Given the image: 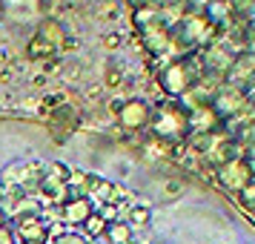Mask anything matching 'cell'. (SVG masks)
Masks as SVG:
<instances>
[{
	"label": "cell",
	"instance_id": "obj_13",
	"mask_svg": "<svg viewBox=\"0 0 255 244\" xmlns=\"http://www.w3.org/2000/svg\"><path fill=\"white\" fill-rule=\"evenodd\" d=\"M218 129H224V118H221L212 106H204V109H192V112H189V135L218 132Z\"/></svg>",
	"mask_w": 255,
	"mask_h": 244
},
{
	"label": "cell",
	"instance_id": "obj_21",
	"mask_svg": "<svg viewBox=\"0 0 255 244\" xmlns=\"http://www.w3.org/2000/svg\"><path fill=\"white\" fill-rule=\"evenodd\" d=\"M49 244H89V239L83 233H75V230H60L49 239Z\"/></svg>",
	"mask_w": 255,
	"mask_h": 244
},
{
	"label": "cell",
	"instance_id": "obj_5",
	"mask_svg": "<svg viewBox=\"0 0 255 244\" xmlns=\"http://www.w3.org/2000/svg\"><path fill=\"white\" fill-rule=\"evenodd\" d=\"M115 118L124 132H143L152 124V106L140 98H129V101H121V109L115 112Z\"/></svg>",
	"mask_w": 255,
	"mask_h": 244
},
{
	"label": "cell",
	"instance_id": "obj_15",
	"mask_svg": "<svg viewBox=\"0 0 255 244\" xmlns=\"http://www.w3.org/2000/svg\"><path fill=\"white\" fill-rule=\"evenodd\" d=\"M26 170H29L26 161H14V164H9V167H3V170H0V184H3V190H12V187H20V190H23Z\"/></svg>",
	"mask_w": 255,
	"mask_h": 244
},
{
	"label": "cell",
	"instance_id": "obj_24",
	"mask_svg": "<svg viewBox=\"0 0 255 244\" xmlns=\"http://www.w3.org/2000/svg\"><path fill=\"white\" fill-rule=\"evenodd\" d=\"M17 239H14V230L9 227V224H3L0 227V244H14Z\"/></svg>",
	"mask_w": 255,
	"mask_h": 244
},
{
	"label": "cell",
	"instance_id": "obj_3",
	"mask_svg": "<svg viewBox=\"0 0 255 244\" xmlns=\"http://www.w3.org/2000/svg\"><path fill=\"white\" fill-rule=\"evenodd\" d=\"M201 60H204V78L224 83L227 75H230V69H232L235 52H232L230 46H224L221 40H215V43H209L207 49H201Z\"/></svg>",
	"mask_w": 255,
	"mask_h": 244
},
{
	"label": "cell",
	"instance_id": "obj_18",
	"mask_svg": "<svg viewBox=\"0 0 255 244\" xmlns=\"http://www.w3.org/2000/svg\"><path fill=\"white\" fill-rule=\"evenodd\" d=\"M132 227V230H143V227H149V221H152V210L146 207V204H129L127 210V219H124Z\"/></svg>",
	"mask_w": 255,
	"mask_h": 244
},
{
	"label": "cell",
	"instance_id": "obj_7",
	"mask_svg": "<svg viewBox=\"0 0 255 244\" xmlns=\"http://www.w3.org/2000/svg\"><path fill=\"white\" fill-rule=\"evenodd\" d=\"M46 121H49V129L63 141L66 135H72L75 129L81 127V109L72 106V104H60V106H55V109L49 112Z\"/></svg>",
	"mask_w": 255,
	"mask_h": 244
},
{
	"label": "cell",
	"instance_id": "obj_10",
	"mask_svg": "<svg viewBox=\"0 0 255 244\" xmlns=\"http://www.w3.org/2000/svg\"><path fill=\"white\" fill-rule=\"evenodd\" d=\"M14 224H17L14 239L20 244H49V239H52V230H49L46 219H20Z\"/></svg>",
	"mask_w": 255,
	"mask_h": 244
},
{
	"label": "cell",
	"instance_id": "obj_17",
	"mask_svg": "<svg viewBox=\"0 0 255 244\" xmlns=\"http://www.w3.org/2000/svg\"><path fill=\"white\" fill-rule=\"evenodd\" d=\"M104 239L109 244H132V239H135V230L129 227L127 221H112L109 227H106Z\"/></svg>",
	"mask_w": 255,
	"mask_h": 244
},
{
	"label": "cell",
	"instance_id": "obj_4",
	"mask_svg": "<svg viewBox=\"0 0 255 244\" xmlns=\"http://www.w3.org/2000/svg\"><path fill=\"white\" fill-rule=\"evenodd\" d=\"M212 109L218 112L224 121L232 115H238V112H247L250 109V101H247V89H241V86H235V83L224 81L215 89V95H212Z\"/></svg>",
	"mask_w": 255,
	"mask_h": 244
},
{
	"label": "cell",
	"instance_id": "obj_2",
	"mask_svg": "<svg viewBox=\"0 0 255 244\" xmlns=\"http://www.w3.org/2000/svg\"><path fill=\"white\" fill-rule=\"evenodd\" d=\"M69 173L72 167H66L63 161H49L46 164V175H43V187L37 196L46 198V204H66L72 198V190H69Z\"/></svg>",
	"mask_w": 255,
	"mask_h": 244
},
{
	"label": "cell",
	"instance_id": "obj_19",
	"mask_svg": "<svg viewBox=\"0 0 255 244\" xmlns=\"http://www.w3.org/2000/svg\"><path fill=\"white\" fill-rule=\"evenodd\" d=\"M55 52H58V49L52 46L49 40H43L40 35H35L32 40H29V46H26V55H29L32 60H46V58H52Z\"/></svg>",
	"mask_w": 255,
	"mask_h": 244
},
{
	"label": "cell",
	"instance_id": "obj_11",
	"mask_svg": "<svg viewBox=\"0 0 255 244\" xmlns=\"http://www.w3.org/2000/svg\"><path fill=\"white\" fill-rule=\"evenodd\" d=\"M227 81L235 83V86H241V89H247V86L255 81V55L250 52V49L235 55V60H232V69H230V75H227Z\"/></svg>",
	"mask_w": 255,
	"mask_h": 244
},
{
	"label": "cell",
	"instance_id": "obj_25",
	"mask_svg": "<svg viewBox=\"0 0 255 244\" xmlns=\"http://www.w3.org/2000/svg\"><path fill=\"white\" fill-rule=\"evenodd\" d=\"M3 224H6V216H3V210H0V227H3Z\"/></svg>",
	"mask_w": 255,
	"mask_h": 244
},
{
	"label": "cell",
	"instance_id": "obj_8",
	"mask_svg": "<svg viewBox=\"0 0 255 244\" xmlns=\"http://www.w3.org/2000/svg\"><path fill=\"white\" fill-rule=\"evenodd\" d=\"M95 216V204L86 196H72L66 204H60V221L69 227H83Z\"/></svg>",
	"mask_w": 255,
	"mask_h": 244
},
{
	"label": "cell",
	"instance_id": "obj_12",
	"mask_svg": "<svg viewBox=\"0 0 255 244\" xmlns=\"http://www.w3.org/2000/svg\"><path fill=\"white\" fill-rule=\"evenodd\" d=\"M140 37H143V49L149 55H155V58H166L169 55V26L163 20L155 23L152 29H146V32H140Z\"/></svg>",
	"mask_w": 255,
	"mask_h": 244
},
{
	"label": "cell",
	"instance_id": "obj_23",
	"mask_svg": "<svg viewBox=\"0 0 255 244\" xmlns=\"http://www.w3.org/2000/svg\"><path fill=\"white\" fill-rule=\"evenodd\" d=\"M238 201H241L250 213H255V181H253V184H247L241 193H238Z\"/></svg>",
	"mask_w": 255,
	"mask_h": 244
},
{
	"label": "cell",
	"instance_id": "obj_9",
	"mask_svg": "<svg viewBox=\"0 0 255 244\" xmlns=\"http://www.w3.org/2000/svg\"><path fill=\"white\" fill-rule=\"evenodd\" d=\"M244 155H247V152L241 150V144L232 138V135H224V138L204 155V161H207L209 167L221 170V167H227V164H232L235 158H244Z\"/></svg>",
	"mask_w": 255,
	"mask_h": 244
},
{
	"label": "cell",
	"instance_id": "obj_1",
	"mask_svg": "<svg viewBox=\"0 0 255 244\" xmlns=\"http://www.w3.org/2000/svg\"><path fill=\"white\" fill-rule=\"evenodd\" d=\"M152 138H158L166 147L184 144L189 138V109H186L178 98L161 104L158 109H152Z\"/></svg>",
	"mask_w": 255,
	"mask_h": 244
},
{
	"label": "cell",
	"instance_id": "obj_20",
	"mask_svg": "<svg viewBox=\"0 0 255 244\" xmlns=\"http://www.w3.org/2000/svg\"><path fill=\"white\" fill-rule=\"evenodd\" d=\"M163 17L158 9H135V26H138L140 32H146V29H152L155 23H161Z\"/></svg>",
	"mask_w": 255,
	"mask_h": 244
},
{
	"label": "cell",
	"instance_id": "obj_6",
	"mask_svg": "<svg viewBox=\"0 0 255 244\" xmlns=\"http://www.w3.org/2000/svg\"><path fill=\"white\" fill-rule=\"evenodd\" d=\"M218 178H221V184L227 187L230 193H241L247 184H253L255 181V170H253V164H250V158L244 155V158H235L232 164L221 167Z\"/></svg>",
	"mask_w": 255,
	"mask_h": 244
},
{
	"label": "cell",
	"instance_id": "obj_26",
	"mask_svg": "<svg viewBox=\"0 0 255 244\" xmlns=\"http://www.w3.org/2000/svg\"><path fill=\"white\" fill-rule=\"evenodd\" d=\"M253 219H255V213H253Z\"/></svg>",
	"mask_w": 255,
	"mask_h": 244
},
{
	"label": "cell",
	"instance_id": "obj_14",
	"mask_svg": "<svg viewBox=\"0 0 255 244\" xmlns=\"http://www.w3.org/2000/svg\"><path fill=\"white\" fill-rule=\"evenodd\" d=\"M37 35L43 37V40H49L55 49H63V46H66V40H69V37H66L63 23H60V20H55V17H46V20L40 23V29H37Z\"/></svg>",
	"mask_w": 255,
	"mask_h": 244
},
{
	"label": "cell",
	"instance_id": "obj_22",
	"mask_svg": "<svg viewBox=\"0 0 255 244\" xmlns=\"http://www.w3.org/2000/svg\"><path fill=\"white\" fill-rule=\"evenodd\" d=\"M106 227H109V224H106V221L101 219L98 213H95L92 219H89L86 224H83V233H86V239H101V236L106 233Z\"/></svg>",
	"mask_w": 255,
	"mask_h": 244
},
{
	"label": "cell",
	"instance_id": "obj_16",
	"mask_svg": "<svg viewBox=\"0 0 255 244\" xmlns=\"http://www.w3.org/2000/svg\"><path fill=\"white\" fill-rule=\"evenodd\" d=\"M43 175H46V164L43 161H29L26 170V181H23V193L26 196H37L43 187Z\"/></svg>",
	"mask_w": 255,
	"mask_h": 244
}]
</instances>
